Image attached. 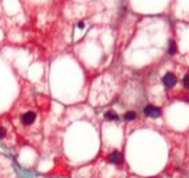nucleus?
<instances>
[{
	"mask_svg": "<svg viewBox=\"0 0 189 178\" xmlns=\"http://www.w3.org/2000/svg\"><path fill=\"white\" fill-rule=\"evenodd\" d=\"M144 113L149 117H159L160 115H162V110H160L159 107H155V106H152V104H148V106H145V108H144Z\"/></svg>",
	"mask_w": 189,
	"mask_h": 178,
	"instance_id": "nucleus-1",
	"label": "nucleus"
},
{
	"mask_svg": "<svg viewBox=\"0 0 189 178\" xmlns=\"http://www.w3.org/2000/svg\"><path fill=\"white\" fill-rule=\"evenodd\" d=\"M176 75L173 74V73H167L164 75V78H163V82H164V85L167 86V87H173V86L176 85Z\"/></svg>",
	"mask_w": 189,
	"mask_h": 178,
	"instance_id": "nucleus-2",
	"label": "nucleus"
},
{
	"mask_svg": "<svg viewBox=\"0 0 189 178\" xmlns=\"http://www.w3.org/2000/svg\"><path fill=\"white\" fill-rule=\"evenodd\" d=\"M34 119H36V113L32 112V111H28V112H25L24 115H23V117H21L23 123L27 124V125H31V124H33Z\"/></svg>",
	"mask_w": 189,
	"mask_h": 178,
	"instance_id": "nucleus-3",
	"label": "nucleus"
},
{
	"mask_svg": "<svg viewBox=\"0 0 189 178\" xmlns=\"http://www.w3.org/2000/svg\"><path fill=\"white\" fill-rule=\"evenodd\" d=\"M110 161L113 162V164L115 165H120L122 162H123V157H122V154L119 153L118 151L113 152V153L110 154Z\"/></svg>",
	"mask_w": 189,
	"mask_h": 178,
	"instance_id": "nucleus-4",
	"label": "nucleus"
},
{
	"mask_svg": "<svg viewBox=\"0 0 189 178\" xmlns=\"http://www.w3.org/2000/svg\"><path fill=\"white\" fill-rule=\"evenodd\" d=\"M105 119L110 120V121H114V120H118L119 117H118V115H117V113H114L113 111H109V112L105 113Z\"/></svg>",
	"mask_w": 189,
	"mask_h": 178,
	"instance_id": "nucleus-5",
	"label": "nucleus"
},
{
	"mask_svg": "<svg viewBox=\"0 0 189 178\" xmlns=\"http://www.w3.org/2000/svg\"><path fill=\"white\" fill-rule=\"evenodd\" d=\"M124 119L127 120H135L136 119V113L134 112V111H128V112H126L124 113Z\"/></svg>",
	"mask_w": 189,
	"mask_h": 178,
	"instance_id": "nucleus-6",
	"label": "nucleus"
},
{
	"mask_svg": "<svg viewBox=\"0 0 189 178\" xmlns=\"http://www.w3.org/2000/svg\"><path fill=\"white\" fill-rule=\"evenodd\" d=\"M177 48H176V42L175 41H169V48H168V51L169 54H175Z\"/></svg>",
	"mask_w": 189,
	"mask_h": 178,
	"instance_id": "nucleus-7",
	"label": "nucleus"
},
{
	"mask_svg": "<svg viewBox=\"0 0 189 178\" xmlns=\"http://www.w3.org/2000/svg\"><path fill=\"white\" fill-rule=\"evenodd\" d=\"M5 135H7V129H5L4 127H0V140H1V139H4V137H5Z\"/></svg>",
	"mask_w": 189,
	"mask_h": 178,
	"instance_id": "nucleus-8",
	"label": "nucleus"
},
{
	"mask_svg": "<svg viewBox=\"0 0 189 178\" xmlns=\"http://www.w3.org/2000/svg\"><path fill=\"white\" fill-rule=\"evenodd\" d=\"M184 86H185V89L189 90V74H186L184 77Z\"/></svg>",
	"mask_w": 189,
	"mask_h": 178,
	"instance_id": "nucleus-9",
	"label": "nucleus"
},
{
	"mask_svg": "<svg viewBox=\"0 0 189 178\" xmlns=\"http://www.w3.org/2000/svg\"><path fill=\"white\" fill-rule=\"evenodd\" d=\"M83 27H85V23H83V21H79V23H78V28H81V29H82Z\"/></svg>",
	"mask_w": 189,
	"mask_h": 178,
	"instance_id": "nucleus-10",
	"label": "nucleus"
}]
</instances>
